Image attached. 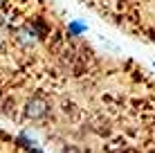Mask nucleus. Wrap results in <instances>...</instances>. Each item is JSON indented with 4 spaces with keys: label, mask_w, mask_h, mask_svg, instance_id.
<instances>
[{
    "label": "nucleus",
    "mask_w": 155,
    "mask_h": 153,
    "mask_svg": "<svg viewBox=\"0 0 155 153\" xmlns=\"http://www.w3.org/2000/svg\"><path fill=\"white\" fill-rule=\"evenodd\" d=\"M0 153H45L41 144L25 131L12 133L0 126Z\"/></svg>",
    "instance_id": "2"
},
{
    "label": "nucleus",
    "mask_w": 155,
    "mask_h": 153,
    "mask_svg": "<svg viewBox=\"0 0 155 153\" xmlns=\"http://www.w3.org/2000/svg\"><path fill=\"white\" fill-rule=\"evenodd\" d=\"M14 2H16V0H0V9H7V7H12Z\"/></svg>",
    "instance_id": "3"
},
{
    "label": "nucleus",
    "mask_w": 155,
    "mask_h": 153,
    "mask_svg": "<svg viewBox=\"0 0 155 153\" xmlns=\"http://www.w3.org/2000/svg\"><path fill=\"white\" fill-rule=\"evenodd\" d=\"M126 36L155 45V0H79Z\"/></svg>",
    "instance_id": "1"
}]
</instances>
